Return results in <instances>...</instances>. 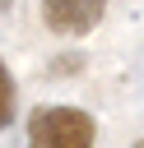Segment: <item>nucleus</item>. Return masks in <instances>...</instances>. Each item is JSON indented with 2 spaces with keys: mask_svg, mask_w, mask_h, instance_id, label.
<instances>
[{
  "mask_svg": "<svg viewBox=\"0 0 144 148\" xmlns=\"http://www.w3.org/2000/svg\"><path fill=\"white\" fill-rule=\"evenodd\" d=\"M9 120H14V79L0 60V125H9Z\"/></svg>",
  "mask_w": 144,
  "mask_h": 148,
  "instance_id": "nucleus-3",
  "label": "nucleus"
},
{
  "mask_svg": "<svg viewBox=\"0 0 144 148\" xmlns=\"http://www.w3.org/2000/svg\"><path fill=\"white\" fill-rule=\"evenodd\" d=\"M135 148H144V139H139V143H135Z\"/></svg>",
  "mask_w": 144,
  "mask_h": 148,
  "instance_id": "nucleus-4",
  "label": "nucleus"
},
{
  "mask_svg": "<svg viewBox=\"0 0 144 148\" xmlns=\"http://www.w3.org/2000/svg\"><path fill=\"white\" fill-rule=\"evenodd\" d=\"M98 125L79 106H37L28 116V148H93Z\"/></svg>",
  "mask_w": 144,
  "mask_h": 148,
  "instance_id": "nucleus-1",
  "label": "nucleus"
},
{
  "mask_svg": "<svg viewBox=\"0 0 144 148\" xmlns=\"http://www.w3.org/2000/svg\"><path fill=\"white\" fill-rule=\"evenodd\" d=\"M102 9L107 0H42V18L51 32L60 37H84L102 23Z\"/></svg>",
  "mask_w": 144,
  "mask_h": 148,
  "instance_id": "nucleus-2",
  "label": "nucleus"
}]
</instances>
